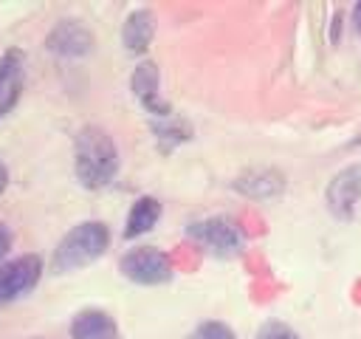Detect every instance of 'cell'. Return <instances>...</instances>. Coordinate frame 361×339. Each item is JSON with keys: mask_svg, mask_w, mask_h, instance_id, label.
<instances>
[{"mask_svg": "<svg viewBox=\"0 0 361 339\" xmlns=\"http://www.w3.org/2000/svg\"><path fill=\"white\" fill-rule=\"evenodd\" d=\"M118 170V150L102 127H82L76 136V175L85 186L99 189L113 181Z\"/></svg>", "mask_w": 361, "mask_h": 339, "instance_id": "6da1fadb", "label": "cell"}, {"mask_svg": "<svg viewBox=\"0 0 361 339\" xmlns=\"http://www.w3.org/2000/svg\"><path fill=\"white\" fill-rule=\"evenodd\" d=\"M107 240H110L107 226L99 220H87V223L73 226L59 240V246L54 251V271H73V268L93 263L107 249Z\"/></svg>", "mask_w": 361, "mask_h": 339, "instance_id": "7a4b0ae2", "label": "cell"}, {"mask_svg": "<svg viewBox=\"0 0 361 339\" xmlns=\"http://www.w3.org/2000/svg\"><path fill=\"white\" fill-rule=\"evenodd\" d=\"M121 271L133 282L158 285V282H166L172 277V263H169V257L164 251L141 246V249H133L130 254L121 257Z\"/></svg>", "mask_w": 361, "mask_h": 339, "instance_id": "3957f363", "label": "cell"}, {"mask_svg": "<svg viewBox=\"0 0 361 339\" xmlns=\"http://www.w3.org/2000/svg\"><path fill=\"white\" fill-rule=\"evenodd\" d=\"M39 271H42V263L34 254L3 263L0 266V302L14 299V297L25 294L28 288H34V282L39 280Z\"/></svg>", "mask_w": 361, "mask_h": 339, "instance_id": "277c9868", "label": "cell"}, {"mask_svg": "<svg viewBox=\"0 0 361 339\" xmlns=\"http://www.w3.org/2000/svg\"><path fill=\"white\" fill-rule=\"evenodd\" d=\"M361 198V164H353L347 170H341L330 186H327V206L338 215V218H350L355 203Z\"/></svg>", "mask_w": 361, "mask_h": 339, "instance_id": "5b68a950", "label": "cell"}, {"mask_svg": "<svg viewBox=\"0 0 361 339\" xmlns=\"http://www.w3.org/2000/svg\"><path fill=\"white\" fill-rule=\"evenodd\" d=\"M48 48L62 56H82L93 48V34L85 25H79L76 20H62L48 34Z\"/></svg>", "mask_w": 361, "mask_h": 339, "instance_id": "8992f818", "label": "cell"}, {"mask_svg": "<svg viewBox=\"0 0 361 339\" xmlns=\"http://www.w3.org/2000/svg\"><path fill=\"white\" fill-rule=\"evenodd\" d=\"M192 232H195L212 251H217V254H234V251L240 249V234H237L234 223L226 220V218L203 220V223H197Z\"/></svg>", "mask_w": 361, "mask_h": 339, "instance_id": "52a82bcc", "label": "cell"}, {"mask_svg": "<svg viewBox=\"0 0 361 339\" xmlns=\"http://www.w3.org/2000/svg\"><path fill=\"white\" fill-rule=\"evenodd\" d=\"M118 328L110 314L104 311H82L71 322V336L73 339H116Z\"/></svg>", "mask_w": 361, "mask_h": 339, "instance_id": "ba28073f", "label": "cell"}, {"mask_svg": "<svg viewBox=\"0 0 361 339\" xmlns=\"http://www.w3.org/2000/svg\"><path fill=\"white\" fill-rule=\"evenodd\" d=\"M133 90H135V96L144 102L147 110H152V113H158V116H166V113H169L166 105L158 99V68H155L152 62H141V65L135 68V73H133Z\"/></svg>", "mask_w": 361, "mask_h": 339, "instance_id": "9c48e42d", "label": "cell"}, {"mask_svg": "<svg viewBox=\"0 0 361 339\" xmlns=\"http://www.w3.org/2000/svg\"><path fill=\"white\" fill-rule=\"evenodd\" d=\"M152 34H155V17L152 11L147 8H138L127 17L124 28H121V40H124V48L127 51H144L149 42H152Z\"/></svg>", "mask_w": 361, "mask_h": 339, "instance_id": "30bf717a", "label": "cell"}, {"mask_svg": "<svg viewBox=\"0 0 361 339\" xmlns=\"http://www.w3.org/2000/svg\"><path fill=\"white\" fill-rule=\"evenodd\" d=\"M20 73H23V56H20V51H8L0 62V116L17 102Z\"/></svg>", "mask_w": 361, "mask_h": 339, "instance_id": "8fae6325", "label": "cell"}, {"mask_svg": "<svg viewBox=\"0 0 361 339\" xmlns=\"http://www.w3.org/2000/svg\"><path fill=\"white\" fill-rule=\"evenodd\" d=\"M158 218H161V203H158L155 198H147V195H144V198H138V201L133 203L124 234H127V237H138V234L149 232V229L158 223Z\"/></svg>", "mask_w": 361, "mask_h": 339, "instance_id": "7c38bea8", "label": "cell"}, {"mask_svg": "<svg viewBox=\"0 0 361 339\" xmlns=\"http://www.w3.org/2000/svg\"><path fill=\"white\" fill-rule=\"evenodd\" d=\"M186 339H234L231 328L223 322H203L200 328H195Z\"/></svg>", "mask_w": 361, "mask_h": 339, "instance_id": "4fadbf2b", "label": "cell"}, {"mask_svg": "<svg viewBox=\"0 0 361 339\" xmlns=\"http://www.w3.org/2000/svg\"><path fill=\"white\" fill-rule=\"evenodd\" d=\"M259 339H299V336H296L290 328H285V325L274 322V325H265V328H262Z\"/></svg>", "mask_w": 361, "mask_h": 339, "instance_id": "5bb4252c", "label": "cell"}, {"mask_svg": "<svg viewBox=\"0 0 361 339\" xmlns=\"http://www.w3.org/2000/svg\"><path fill=\"white\" fill-rule=\"evenodd\" d=\"M8 249H11V234H8V229L0 223V260L8 254Z\"/></svg>", "mask_w": 361, "mask_h": 339, "instance_id": "9a60e30c", "label": "cell"}, {"mask_svg": "<svg viewBox=\"0 0 361 339\" xmlns=\"http://www.w3.org/2000/svg\"><path fill=\"white\" fill-rule=\"evenodd\" d=\"M355 25H358V31H361V3L355 6Z\"/></svg>", "mask_w": 361, "mask_h": 339, "instance_id": "2e32d148", "label": "cell"}, {"mask_svg": "<svg viewBox=\"0 0 361 339\" xmlns=\"http://www.w3.org/2000/svg\"><path fill=\"white\" fill-rule=\"evenodd\" d=\"M3 186H6V167L0 164V192H3Z\"/></svg>", "mask_w": 361, "mask_h": 339, "instance_id": "e0dca14e", "label": "cell"}]
</instances>
